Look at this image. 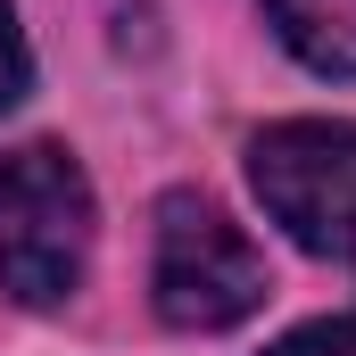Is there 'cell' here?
<instances>
[{
  "mask_svg": "<svg viewBox=\"0 0 356 356\" xmlns=\"http://www.w3.org/2000/svg\"><path fill=\"white\" fill-rule=\"evenodd\" d=\"M91 266V182L58 141H25L0 158V290L17 307L75 298Z\"/></svg>",
  "mask_w": 356,
  "mask_h": 356,
  "instance_id": "cell-1",
  "label": "cell"
},
{
  "mask_svg": "<svg viewBox=\"0 0 356 356\" xmlns=\"http://www.w3.org/2000/svg\"><path fill=\"white\" fill-rule=\"evenodd\" d=\"M149 290H158V315L175 332H224L241 315L266 307V257L257 241L199 191H175L158 207V266H149Z\"/></svg>",
  "mask_w": 356,
  "mask_h": 356,
  "instance_id": "cell-2",
  "label": "cell"
},
{
  "mask_svg": "<svg viewBox=\"0 0 356 356\" xmlns=\"http://www.w3.org/2000/svg\"><path fill=\"white\" fill-rule=\"evenodd\" d=\"M249 182L266 216L315 257H356V124H273L249 141Z\"/></svg>",
  "mask_w": 356,
  "mask_h": 356,
  "instance_id": "cell-3",
  "label": "cell"
},
{
  "mask_svg": "<svg viewBox=\"0 0 356 356\" xmlns=\"http://www.w3.org/2000/svg\"><path fill=\"white\" fill-rule=\"evenodd\" d=\"M273 8V33L323 67V75H356V0H266Z\"/></svg>",
  "mask_w": 356,
  "mask_h": 356,
  "instance_id": "cell-4",
  "label": "cell"
},
{
  "mask_svg": "<svg viewBox=\"0 0 356 356\" xmlns=\"http://www.w3.org/2000/svg\"><path fill=\"white\" fill-rule=\"evenodd\" d=\"M266 356H356V315H332V323H307V332L273 340Z\"/></svg>",
  "mask_w": 356,
  "mask_h": 356,
  "instance_id": "cell-5",
  "label": "cell"
},
{
  "mask_svg": "<svg viewBox=\"0 0 356 356\" xmlns=\"http://www.w3.org/2000/svg\"><path fill=\"white\" fill-rule=\"evenodd\" d=\"M33 83V58H25V33H17V8L0 0V108H17Z\"/></svg>",
  "mask_w": 356,
  "mask_h": 356,
  "instance_id": "cell-6",
  "label": "cell"
}]
</instances>
